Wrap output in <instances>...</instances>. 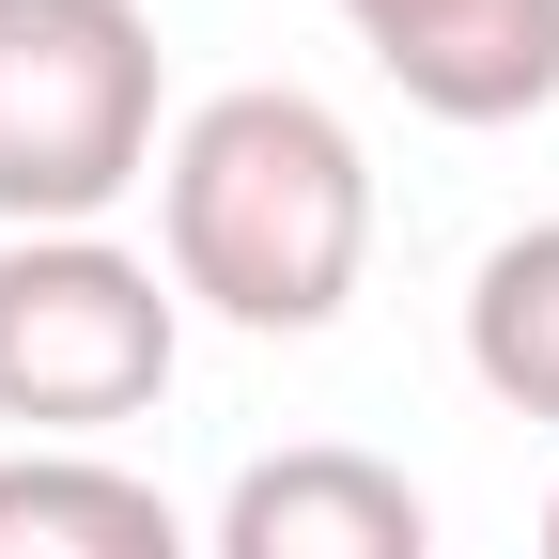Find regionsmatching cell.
<instances>
[{
    "mask_svg": "<svg viewBox=\"0 0 559 559\" xmlns=\"http://www.w3.org/2000/svg\"><path fill=\"white\" fill-rule=\"evenodd\" d=\"M0 559H202V528L109 451H0Z\"/></svg>",
    "mask_w": 559,
    "mask_h": 559,
    "instance_id": "obj_6",
    "label": "cell"
},
{
    "mask_svg": "<svg viewBox=\"0 0 559 559\" xmlns=\"http://www.w3.org/2000/svg\"><path fill=\"white\" fill-rule=\"evenodd\" d=\"M202 559H436V498L358 436H296V451L234 466Z\"/></svg>",
    "mask_w": 559,
    "mask_h": 559,
    "instance_id": "obj_5",
    "label": "cell"
},
{
    "mask_svg": "<svg viewBox=\"0 0 559 559\" xmlns=\"http://www.w3.org/2000/svg\"><path fill=\"white\" fill-rule=\"evenodd\" d=\"M156 264L187 311H218L249 342H311L342 326L373 264V156L358 124L296 79H234L171 124L156 156Z\"/></svg>",
    "mask_w": 559,
    "mask_h": 559,
    "instance_id": "obj_1",
    "label": "cell"
},
{
    "mask_svg": "<svg viewBox=\"0 0 559 559\" xmlns=\"http://www.w3.org/2000/svg\"><path fill=\"white\" fill-rule=\"evenodd\" d=\"M544 559H559V498H544Z\"/></svg>",
    "mask_w": 559,
    "mask_h": 559,
    "instance_id": "obj_8",
    "label": "cell"
},
{
    "mask_svg": "<svg viewBox=\"0 0 559 559\" xmlns=\"http://www.w3.org/2000/svg\"><path fill=\"white\" fill-rule=\"evenodd\" d=\"M466 373H481V404L559 436V218H528L466 264Z\"/></svg>",
    "mask_w": 559,
    "mask_h": 559,
    "instance_id": "obj_7",
    "label": "cell"
},
{
    "mask_svg": "<svg viewBox=\"0 0 559 559\" xmlns=\"http://www.w3.org/2000/svg\"><path fill=\"white\" fill-rule=\"evenodd\" d=\"M187 296L124 234H0V419L32 451H94L171 404Z\"/></svg>",
    "mask_w": 559,
    "mask_h": 559,
    "instance_id": "obj_3",
    "label": "cell"
},
{
    "mask_svg": "<svg viewBox=\"0 0 559 559\" xmlns=\"http://www.w3.org/2000/svg\"><path fill=\"white\" fill-rule=\"evenodd\" d=\"M171 156L140 0H0V234H109Z\"/></svg>",
    "mask_w": 559,
    "mask_h": 559,
    "instance_id": "obj_2",
    "label": "cell"
},
{
    "mask_svg": "<svg viewBox=\"0 0 559 559\" xmlns=\"http://www.w3.org/2000/svg\"><path fill=\"white\" fill-rule=\"evenodd\" d=\"M419 124H528L559 109V0H326Z\"/></svg>",
    "mask_w": 559,
    "mask_h": 559,
    "instance_id": "obj_4",
    "label": "cell"
}]
</instances>
